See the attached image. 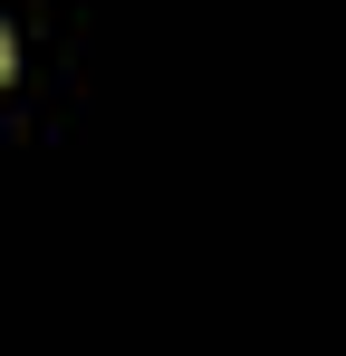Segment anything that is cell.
I'll return each mask as SVG.
<instances>
[{
	"label": "cell",
	"mask_w": 346,
	"mask_h": 356,
	"mask_svg": "<svg viewBox=\"0 0 346 356\" xmlns=\"http://www.w3.org/2000/svg\"><path fill=\"white\" fill-rule=\"evenodd\" d=\"M0 67H10V39H0Z\"/></svg>",
	"instance_id": "obj_1"
}]
</instances>
